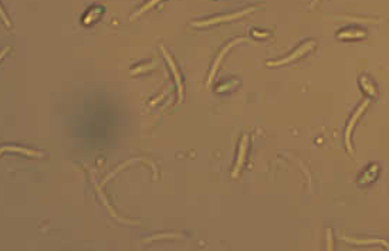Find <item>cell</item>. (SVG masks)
I'll return each mask as SVG.
<instances>
[{
    "instance_id": "2",
    "label": "cell",
    "mask_w": 389,
    "mask_h": 251,
    "mask_svg": "<svg viewBox=\"0 0 389 251\" xmlns=\"http://www.w3.org/2000/svg\"><path fill=\"white\" fill-rule=\"evenodd\" d=\"M314 46H316V41H314V40H311V41H307V43H304L303 46H300V47L294 51L292 54H290L289 57H286V58H283V60H279V61H270V63H267V64L268 65H283V64L292 63V61H294V60H297L298 57L304 56L305 53H308L310 50H313V49H314Z\"/></svg>"
},
{
    "instance_id": "1",
    "label": "cell",
    "mask_w": 389,
    "mask_h": 251,
    "mask_svg": "<svg viewBox=\"0 0 389 251\" xmlns=\"http://www.w3.org/2000/svg\"><path fill=\"white\" fill-rule=\"evenodd\" d=\"M368 104H369V100L364 101V102L358 107V110L355 111V113L353 115V118L350 119V122H348V125H347V131H345V145H347V149H348V152H350L351 155H354L353 143H351V134H353V129L354 126H355V124H357V121L361 118V115H362V112L365 111V108L368 107Z\"/></svg>"
},
{
    "instance_id": "7",
    "label": "cell",
    "mask_w": 389,
    "mask_h": 251,
    "mask_svg": "<svg viewBox=\"0 0 389 251\" xmlns=\"http://www.w3.org/2000/svg\"><path fill=\"white\" fill-rule=\"evenodd\" d=\"M378 175H379V167H378V165H371L369 167L365 169V172L362 173V176L359 177V183H361V185H364V183H371V182H374V180L377 179Z\"/></svg>"
},
{
    "instance_id": "9",
    "label": "cell",
    "mask_w": 389,
    "mask_h": 251,
    "mask_svg": "<svg viewBox=\"0 0 389 251\" xmlns=\"http://www.w3.org/2000/svg\"><path fill=\"white\" fill-rule=\"evenodd\" d=\"M162 50V53H163V56H165V58H166V61H168V64H169V67L172 68V73H173V76H175V80H176V85H178V91H179V101L182 100V83H181V78H179V74H178V71H176V67H175V64H173V61H172V58H170V56L166 53V50L162 47L161 49Z\"/></svg>"
},
{
    "instance_id": "11",
    "label": "cell",
    "mask_w": 389,
    "mask_h": 251,
    "mask_svg": "<svg viewBox=\"0 0 389 251\" xmlns=\"http://www.w3.org/2000/svg\"><path fill=\"white\" fill-rule=\"evenodd\" d=\"M1 151H13V152H20V153H25V155H29V156H36V158H41L43 153L40 152H34V151H29V149H22V148H12V146H3Z\"/></svg>"
},
{
    "instance_id": "12",
    "label": "cell",
    "mask_w": 389,
    "mask_h": 251,
    "mask_svg": "<svg viewBox=\"0 0 389 251\" xmlns=\"http://www.w3.org/2000/svg\"><path fill=\"white\" fill-rule=\"evenodd\" d=\"M158 1H161V0H151V1H149V3H146L145 6H144V7H142V9H139V10H138V12L135 13L134 16H132V17H136V16H139V14H141V13H144V12H146V10H148V9H151V7H152V6H155V4H157V3H158Z\"/></svg>"
},
{
    "instance_id": "6",
    "label": "cell",
    "mask_w": 389,
    "mask_h": 251,
    "mask_svg": "<svg viewBox=\"0 0 389 251\" xmlns=\"http://www.w3.org/2000/svg\"><path fill=\"white\" fill-rule=\"evenodd\" d=\"M338 38L341 40H359V38H364L366 36L364 30H359V28H355V27H351V28H345V30H341L338 31Z\"/></svg>"
},
{
    "instance_id": "4",
    "label": "cell",
    "mask_w": 389,
    "mask_h": 251,
    "mask_svg": "<svg viewBox=\"0 0 389 251\" xmlns=\"http://www.w3.org/2000/svg\"><path fill=\"white\" fill-rule=\"evenodd\" d=\"M247 142H249V137L243 135L242 142H240V151H239V156H237V164L234 166V170H233V177H237L240 169L243 167L244 158H246V151H247Z\"/></svg>"
},
{
    "instance_id": "5",
    "label": "cell",
    "mask_w": 389,
    "mask_h": 251,
    "mask_svg": "<svg viewBox=\"0 0 389 251\" xmlns=\"http://www.w3.org/2000/svg\"><path fill=\"white\" fill-rule=\"evenodd\" d=\"M244 40H246V38H236V40H233L231 43H229V44H227V46H226V47H225L223 50L220 51V54H219V56H218L216 61H215V64H213V67H212V71H210V76H209V83L212 81V78H213V76L216 74V71H218V67H219L220 61L223 60V56H225V54H226L227 51L230 50L231 47H234L236 44L242 43V41H244Z\"/></svg>"
},
{
    "instance_id": "8",
    "label": "cell",
    "mask_w": 389,
    "mask_h": 251,
    "mask_svg": "<svg viewBox=\"0 0 389 251\" xmlns=\"http://www.w3.org/2000/svg\"><path fill=\"white\" fill-rule=\"evenodd\" d=\"M359 87L369 97H375L377 95V87H375V84L372 83V80L369 77L361 76V78H359Z\"/></svg>"
},
{
    "instance_id": "3",
    "label": "cell",
    "mask_w": 389,
    "mask_h": 251,
    "mask_svg": "<svg viewBox=\"0 0 389 251\" xmlns=\"http://www.w3.org/2000/svg\"><path fill=\"white\" fill-rule=\"evenodd\" d=\"M255 9H247V10H243V12H237L233 13V14H227V16H220V17H213V19H209V20H205V22H197V23H192V26L194 27H203V26H209V25H216V23H220V22H229V20H234V19H239L242 16H246L249 14L250 12H253Z\"/></svg>"
},
{
    "instance_id": "10",
    "label": "cell",
    "mask_w": 389,
    "mask_h": 251,
    "mask_svg": "<svg viewBox=\"0 0 389 251\" xmlns=\"http://www.w3.org/2000/svg\"><path fill=\"white\" fill-rule=\"evenodd\" d=\"M344 240H345V241H348V243H353V244H358V246H368V244H381V246H384L385 249H388V250H389V244H388V243H387V241H384V240H379V239L354 240V239H351V237H344Z\"/></svg>"
},
{
    "instance_id": "13",
    "label": "cell",
    "mask_w": 389,
    "mask_h": 251,
    "mask_svg": "<svg viewBox=\"0 0 389 251\" xmlns=\"http://www.w3.org/2000/svg\"><path fill=\"white\" fill-rule=\"evenodd\" d=\"M317 1H318V0H314V1H313V3H311V6H310V7H314V6H316V3Z\"/></svg>"
}]
</instances>
